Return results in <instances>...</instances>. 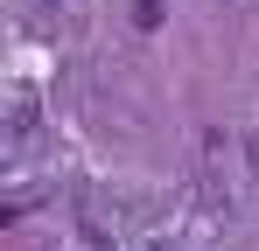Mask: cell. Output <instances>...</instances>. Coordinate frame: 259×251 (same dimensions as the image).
<instances>
[{
    "instance_id": "1",
    "label": "cell",
    "mask_w": 259,
    "mask_h": 251,
    "mask_svg": "<svg viewBox=\"0 0 259 251\" xmlns=\"http://www.w3.org/2000/svg\"><path fill=\"white\" fill-rule=\"evenodd\" d=\"M133 21L140 28H161V0H133Z\"/></svg>"
},
{
    "instance_id": "2",
    "label": "cell",
    "mask_w": 259,
    "mask_h": 251,
    "mask_svg": "<svg viewBox=\"0 0 259 251\" xmlns=\"http://www.w3.org/2000/svg\"><path fill=\"white\" fill-rule=\"evenodd\" d=\"M42 7H56V0H42Z\"/></svg>"
}]
</instances>
